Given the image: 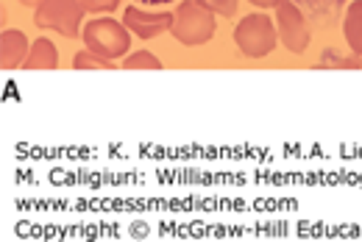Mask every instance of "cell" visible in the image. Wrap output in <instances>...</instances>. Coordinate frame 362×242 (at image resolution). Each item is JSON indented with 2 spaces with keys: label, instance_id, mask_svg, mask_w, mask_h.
<instances>
[{
  "label": "cell",
  "instance_id": "cell-2",
  "mask_svg": "<svg viewBox=\"0 0 362 242\" xmlns=\"http://www.w3.org/2000/svg\"><path fill=\"white\" fill-rule=\"evenodd\" d=\"M139 3H170V0H139Z\"/></svg>",
  "mask_w": 362,
  "mask_h": 242
},
{
  "label": "cell",
  "instance_id": "cell-1",
  "mask_svg": "<svg viewBox=\"0 0 362 242\" xmlns=\"http://www.w3.org/2000/svg\"><path fill=\"white\" fill-rule=\"evenodd\" d=\"M304 11H310V14H326V11H332V8H337L340 3H346V0H296Z\"/></svg>",
  "mask_w": 362,
  "mask_h": 242
}]
</instances>
